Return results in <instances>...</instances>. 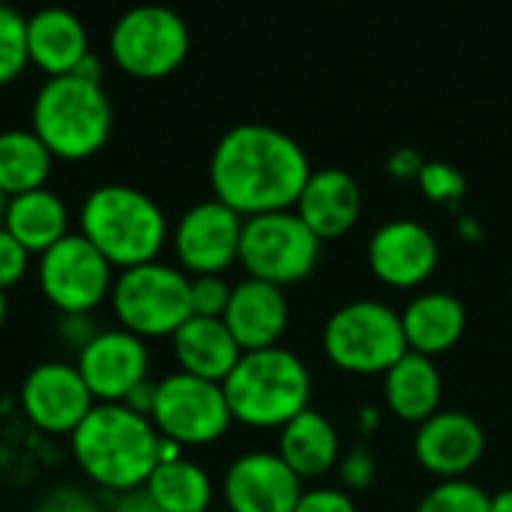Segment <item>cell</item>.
I'll use <instances>...</instances> for the list:
<instances>
[{"label": "cell", "mask_w": 512, "mask_h": 512, "mask_svg": "<svg viewBox=\"0 0 512 512\" xmlns=\"http://www.w3.org/2000/svg\"><path fill=\"white\" fill-rule=\"evenodd\" d=\"M309 174L303 144L270 123H237L210 153L213 198L243 219L291 210Z\"/></svg>", "instance_id": "1"}, {"label": "cell", "mask_w": 512, "mask_h": 512, "mask_svg": "<svg viewBox=\"0 0 512 512\" xmlns=\"http://www.w3.org/2000/svg\"><path fill=\"white\" fill-rule=\"evenodd\" d=\"M69 447L81 474L111 495L144 489L159 465V432L126 405H93L69 435Z\"/></svg>", "instance_id": "2"}, {"label": "cell", "mask_w": 512, "mask_h": 512, "mask_svg": "<svg viewBox=\"0 0 512 512\" xmlns=\"http://www.w3.org/2000/svg\"><path fill=\"white\" fill-rule=\"evenodd\" d=\"M78 228L114 270L159 261L171 237L162 207L147 192L123 183L90 189L78 210Z\"/></svg>", "instance_id": "3"}, {"label": "cell", "mask_w": 512, "mask_h": 512, "mask_svg": "<svg viewBox=\"0 0 512 512\" xmlns=\"http://www.w3.org/2000/svg\"><path fill=\"white\" fill-rule=\"evenodd\" d=\"M228 411L252 429H282L309 408L312 375L300 354L273 345L243 351L231 375L222 381Z\"/></svg>", "instance_id": "4"}, {"label": "cell", "mask_w": 512, "mask_h": 512, "mask_svg": "<svg viewBox=\"0 0 512 512\" xmlns=\"http://www.w3.org/2000/svg\"><path fill=\"white\" fill-rule=\"evenodd\" d=\"M30 129L54 159L84 162L108 144L114 108L102 84L75 75L45 78L30 105Z\"/></svg>", "instance_id": "5"}, {"label": "cell", "mask_w": 512, "mask_h": 512, "mask_svg": "<svg viewBox=\"0 0 512 512\" xmlns=\"http://www.w3.org/2000/svg\"><path fill=\"white\" fill-rule=\"evenodd\" d=\"M321 345L336 369L354 375H384L408 354L399 312L372 297L342 303L327 318Z\"/></svg>", "instance_id": "6"}, {"label": "cell", "mask_w": 512, "mask_h": 512, "mask_svg": "<svg viewBox=\"0 0 512 512\" xmlns=\"http://www.w3.org/2000/svg\"><path fill=\"white\" fill-rule=\"evenodd\" d=\"M108 300L120 330L144 342L174 336L192 318L189 276L162 261L120 270Z\"/></svg>", "instance_id": "7"}, {"label": "cell", "mask_w": 512, "mask_h": 512, "mask_svg": "<svg viewBox=\"0 0 512 512\" xmlns=\"http://www.w3.org/2000/svg\"><path fill=\"white\" fill-rule=\"evenodd\" d=\"M189 24L168 6H135L117 18L108 36L111 60L138 81L168 78L189 57Z\"/></svg>", "instance_id": "8"}, {"label": "cell", "mask_w": 512, "mask_h": 512, "mask_svg": "<svg viewBox=\"0 0 512 512\" xmlns=\"http://www.w3.org/2000/svg\"><path fill=\"white\" fill-rule=\"evenodd\" d=\"M321 258V240L306 228L294 210H276L249 216L243 222L240 255L249 279L270 285H294L315 273Z\"/></svg>", "instance_id": "9"}, {"label": "cell", "mask_w": 512, "mask_h": 512, "mask_svg": "<svg viewBox=\"0 0 512 512\" xmlns=\"http://www.w3.org/2000/svg\"><path fill=\"white\" fill-rule=\"evenodd\" d=\"M231 411L222 384L171 372L156 381V405L150 414L153 429L180 447H204L219 441L231 426Z\"/></svg>", "instance_id": "10"}, {"label": "cell", "mask_w": 512, "mask_h": 512, "mask_svg": "<svg viewBox=\"0 0 512 512\" xmlns=\"http://www.w3.org/2000/svg\"><path fill=\"white\" fill-rule=\"evenodd\" d=\"M36 279L42 297L60 315H90L111 297L114 267L78 231H72L39 255Z\"/></svg>", "instance_id": "11"}, {"label": "cell", "mask_w": 512, "mask_h": 512, "mask_svg": "<svg viewBox=\"0 0 512 512\" xmlns=\"http://www.w3.org/2000/svg\"><path fill=\"white\" fill-rule=\"evenodd\" d=\"M243 216L216 198L198 201L177 219L171 246L177 267L189 276H222L240 255Z\"/></svg>", "instance_id": "12"}, {"label": "cell", "mask_w": 512, "mask_h": 512, "mask_svg": "<svg viewBox=\"0 0 512 512\" xmlns=\"http://www.w3.org/2000/svg\"><path fill=\"white\" fill-rule=\"evenodd\" d=\"M81 381L96 405H120L141 381L150 378L147 342L126 330H99L75 360Z\"/></svg>", "instance_id": "13"}, {"label": "cell", "mask_w": 512, "mask_h": 512, "mask_svg": "<svg viewBox=\"0 0 512 512\" xmlns=\"http://www.w3.org/2000/svg\"><path fill=\"white\" fill-rule=\"evenodd\" d=\"M93 405L96 402L75 363H39L21 384V411L45 435H72Z\"/></svg>", "instance_id": "14"}, {"label": "cell", "mask_w": 512, "mask_h": 512, "mask_svg": "<svg viewBox=\"0 0 512 512\" xmlns=\"http://www.w3.org/2000/svg\"><path fill=\"white\" fill-rule=\"evenodd\" d=\"M438 258L441 246L435 234L423 222L408 216L387 219L384 225H378L366 246L369 270L393 288L423 285L435 273Z\"/></svg>", "instance_id": "15"}, {"label": "cell", "mask_w": 512, "mask_h": 512, "mask_svg": "<svg viewBox=\"0 0 512 512\" xmlns=\"http://www.w3.org/2000/svg\"><path fill=\"white\" fill-rule=\"evenodd\" d=\"M222 495L228 512H294L303 495V480L279 453L252 450L228 465Z\"/></svg>", "instance_id": "16"}, {"label": "cell", "mask_w": 512, "mask_h": 512, "mask_svg": "<svg viewBox=\"0 0 512 512\" xmlns=\"http://www.w3.org/2000/svg\"><path fill=\"white\" fill-rule=\"evenodd\" d=\"M483 453H486V432L465 411L441 408L429 420H423L414 432L417 462L444 480L465 477L483 459Z\"/></svg>", "instance_id": "17"}, {"label": "cell", "mask_w": 512, "mask_h": 512, "mask_svg": "<svg viewBox=\"0 0 512 512\" xmlns=\"http://www.w3.org/2000/svg\"><path fill=\"white\" fill-rule=\"evenodd\" d=\"M294 213L306 222V228L324 243L348 234L363 213V189L357 177L339 165L312 168Z\"/></svg>", "instance_id": "18"}, {"label": "cell", "mask_w": 512, "mask_h": 512, "mask_svg": "<svg viewBox=\"0 0 512 512\" xmlns=\"http://www.w3.org/2000/svg\"><path fill=\"white\" fill-rule=\"evenodd\" d=\"M288 318L291 306L285 288L249 276L231 288V300L222 315L240 351H261L279 345L282 333L288 330Z\"/></svg>", "instance_id": "19"}, {"label": "cell", "mask_w": 512, "mask_h": 512, "mask_svg": "<svg viewBox=\"0 0 512 512\" xmlns=\"http://www.w3.org/2000/svg\"><path fill=\"white\" fill-rule=\"evenodd\" d=\"M90 54L87 27L69 9H39L27 18V57L45 78L72 75Z\"/></svg>", "instance_id": "20"}, {"label": "cell", "mask_w": 512, "mask_h": 512, "mask_svg": "<svg viewBox=\"0 0 512 512\" xmlns=\"http://www.w3.org/2000/svg\"><path fill=\"white\" fill-rule=\"evenodd\" d=\"M399 318H402L408 351L426 354L432 360L438 354L450 351L465 336V327H468L465 303L450 291H423V294H417L399 312Z\"/></svg>", "instance_id": "21"}, {"label": "cell", "mask_w": 512, "mask_h": 512, "mask_svg": "<svg viewBox=\"0 0 512 512\" xmlns=\"http://www.w3.org/2000/svg\"><path fill=\"white\" fill-rule=\"evenodd\" d=\"M174 357L180 372L222 384L231 369L237 366V360L243 357L237 339L231 336V330L225 327L222 318H198L192 315L174 336Z\"/></svg>", "instance_id": "22"}, {"label": "cell", "mask_w": 512, "mask_h": 512, "mask_svg": "<svg viewBox=\"0 0 512 512\" xmlns=\"http://www.w3.org/2000/svg\"><path fill=\"white\" fill-rule=\"evenodd\" d=\"M444 378L432 357L408 351L399 363L384 372V402L387 408L408 423H423L441 411Z\"/></svg>", "instance_id": "23"}, {"label": "cell", "mask_w": 512, "mask_h": 512, "mask_svg": "<svg viewBox=\"0 0 512 512\" xmlns=\"http://www.w3.org/2000/svg\"><path fill=\"white\" fill-rule=\"evenodd\" d=\"M3 231H9L30 255H45L63 237H69V207L48 186L6 198Z\"/></svg>", "instance_id": "24"}, {"label": "cell", "mask_w": 512, "mask_h": 512, "mask_svg": "<svg viewBox=\"0 0 512 512\" xmlns=\"http://www.w3.org/2000/svg\"><path fill=\"white\" fill-rule=\"evenodd\" d=\"M285 465L300 477L312 480L327 474L342 459V441L336 426L315 408H306L279 432V450Z\"/></svg>", "instance_id": "25"}, {"label": "cell", "mask_w": 512, "mask_h": 512, "mask_svg": "<svg viewBox=\"0 0 512 512\" xmlns=\"http://www.w3.org/2000/svg\"><path fill=\"white\" fill-rule=\"evenodd\" d=\"M54 156L33 129L0 132V192L6 198L42 189L51 177Z\"/></svg>", "instance_id": "26"}, {"label": "cell", "mask_w": 512, "mask_h": 512, "mask_svg": "<svg viewBox=\"0 0 512 512\" xmlns=\"http://www.w3.org/2000/svg\"><path fill=\"white\" fill-rule=\"evenodd\" d=\"M144 489L162 512H207L213 504L210 474L186 456L171 465H156Z\"/></svg>", "instance_id": "27"}, {"label": "cell", "mask_w": 512, "mask_h": 512, "mask_svg": "<svg viewBox=\"0 0 512 512\" xmlns=\"http://www.w3.org/2000/svg\"><path fill=\"white\" fill-rule=\"evenodd\" d=\"M414 512H492V495L465 477L441 480L417 501Z\"/></svg>", "instance_id": "28"}, {"label": "cell", "mask_w": 512, "mask_h": 512, "mask_svg": "<svg viewBox=\"0 0 512 512\" xmlns=\"http://www.w3.org/2000/svg\"><path fill=\"white\" fill-rule=\"evenodd\" d=\"M27 66V18L15 6L0 3V87L12 84Z\"/></svg>", "instance_id": "29"}, {"label": "cell", "mask_w": 512, "mask_h": 512, "mask_svg": "<svg viewBox=\"0 0 512 512\" xmlns=\"http://www.w3.org/2000/svg\"><path fill=\"white\" fill-rule=\"evenodd\" d=\"M417 183L423 186L429 201L456 204L465 195V174L450 162H423Z\"/></svg>", "instance_id": "30"}, {"label": "cell", "mask_w": 512, "mask_h": 512, "mask_svg": "<svg viewBox=\"0 0 512 512\" xmlns=\"http://www.w3.org/2000/svg\"><path fill=\"white\" fill-rule=\"evenodd\" d=\"M231 288L225 276H192L189 279V300L192 315L198 318H222L231 300Z\"/></svg>", "instance_id": "31"}, {"label": "cell", "mask_w": 512, "mask_h": 512, "mask_svg": "<svg viewBox=\"0 0 512 512\" xmlns=\"http://www.w3.org/2000/svg\"><path fill=\"white\" fill-rule=\"evenodd\" d=\"M30 270V252L9 234L0 228V291L6 294L9 288H15Z\"/></svg>", "instance_id": "32"}, {"label": "cell", "mask_w": 512, "mask_h": 512, "mask_svg": "<svg viewBox=\"0 0 512 512\" xmlns=\"http://www.w3.org/2000/svg\"><path fill=\"white\" fill-rule=\"evenodd\" d=\"M339 477L345 483V489L363 492L375 483V456L369 447H351L342 459H339Z\"/></svg>", "instance_id": "33"}, {"label": "cell", "mask_w": 512, "mask_h": 512, "mask_svg": "<svg viewBox=\"0 0 512 512\" xmlns=\"http://www.w3.org/2000/svg\"><path fill=\"white\" fill-rule=\"evenodd\" d=\"M294 512H357V504L345 489L321 486V489H303Z\"/></svg>", "instance_id": "34"}, {"label": "cell", "mask_w": 512, "mask_h": 512, "mask_svg": "<svg viewBox=\"0 0 512 512\" xmlns=\"http://www.w3.org/2000/svg\"><path fill=\"white\" fill-rule=\"evenodd\" d=\"M36 512H102V507L96 504V498L75 486H57L39 501Z\"/></svg>", "instance_id": "35"}, {"label": "cell", "mask_w": 512, "mask_h": 512, "mask_svg": "<svg viewBox=\"0 0 512 512\" xmlns=\"http://www.w3.org/2000/svg\"><path fill=\"white\" fill-rule=\"evenodd\" d=\"M96 333L99 330L90 321V315H60L57 318V336H60V342L69 345V348H75V351H81Z\"/></svg>", "instance_id": "36"}, {"label": "cell", "mask_w": 512, "mask_h": 512, "mask_svg": "<svg viewBox=\"0 0 512 512\" xmlns=\"http://www.w3.org/2000/svg\"><path fill=\"white\" fill-rule=\"evenodd\" d=\"M387 168H390V174L399 177V180H417V177H420V168H423V159H420L417 150L402 147V150H396V153L387 159Z\"/></svg>", "instance_id": "37"}, {"label": "cell", "mask_w": 512, "mask_h": 512, "mask_svg": "<svg viewBox=\"0 0 512 512\" xmlns=\"http://www.w3.org/2000/svg\"><path fill=\"white\" fill-rule=\"evenodd\" d=\"M108 512H162L156 507V501L150 498L147 489H132V492H120L111 498Z\"/></svg>", "instance_id": "38"}, {"label": "cell", "mask_w": 512, "mask_h": 512, "mask_svg": "<svg viewBox=\"0 0 512 512\" xmlns=\"http://www.w3.org/2000/svg\"><path fill=\"white\" fill-rule=\"evenodd\" d=\"M120 405H126L129 411H135V414H141V417H147L150 420V414H153V405H156V381H141Z\"/></svg>", "instance_id": "39"}, {"label": "cell", "mask_w": 512, "mask_h": 512, "mask_svg": "<svg viewBox=\"0 0 512 512\" xmlns=\"http://www.w3.org/2000/svg\"><path fill=\"white\" fill-rule=\"evenodd\" d=\"M75 78H81V81H90V84H102V60L90 51L78 66H75V72H72Z\"/></svg>", "instance_id": "40"}, {"label": "cell", "mask_w": 512, "mask_h": 512, "mask_svg": "<svg viewBox=\"0 0 512 512\" xmlns=\"http://www.w3.org/2000/svg\"><path fill=\"white\" fill-rule=\"evenodd\" d=\"M183 450H186V447H180L177 441H171V438H162V435H159V447H156V462H159V465H171V462L183 459Z\"/></svg>", "instance_id": "41"}, {"label": "cell", "mask_w": 512, "mask_h": 512, "mask_svg": "<svg viewBox=\"0 0 512 512\" xmlns=\"http://www.w3.org/2000/svg\"><path fill=\"white\" fill-rule=\"evenodd\" d=\"M378 423H381V411L378 408H360V417H357V426H360V432L363 435H369V432H375L378 429Z\"/></svg>", "instance_id": "42"}, {"label": "cell", "mask_w": 512, "mask_h": 512, "mask_svg": "<svg viewBox=\"0 0 512 512\" xmlns=\"http://www.w3.org/2000/svg\"><path fill=\"white\" fill-rule=\"evenodd\" d=\"M459 234H465L468 240H480V234H483V228H480V222L474 219V216H459Z\"/></svg>", "instance_id": "43"}, {"label": "cell", "mask_w": 512, "mask_h": 512, "mask_svg": "<svg viewBox=\"0 0 512 512\" xmlns=\"http://www.w3.org/2000/svg\"><path fill=\"white\" fill-rule=\"evenodd\" d=\"M492 512H512V486L492 495Z\"/></svg>", "instance_id": "44"}, {"label": "cell", "mask_w": 512, "mask_h": 512, "mask_svg": "<svg viewBox=\"0 0 512 512\" xmlns=\"http://www.w3.org/2000/svg\"><path fill=\"white\" fill-rule=\"evenodd\" d=\"M6 312H9V303H6V294L0 291V330H3V324H6Z\"/></svg>", "instance_id": "45"}, {"label": "cell", "mask_w": 512, "mask_h": 512, "mask_svg": "<svg viewBox=\"0 0 512 512\" xmlns=\"http://www.w3.org/2000/svg\"><path fill=\"white\" fill-rule=\"evenodd\" d=\"M3 213H6V195L0 192V228H3Z\"/></svg>", "instance_id": "46"}]
</instances>
